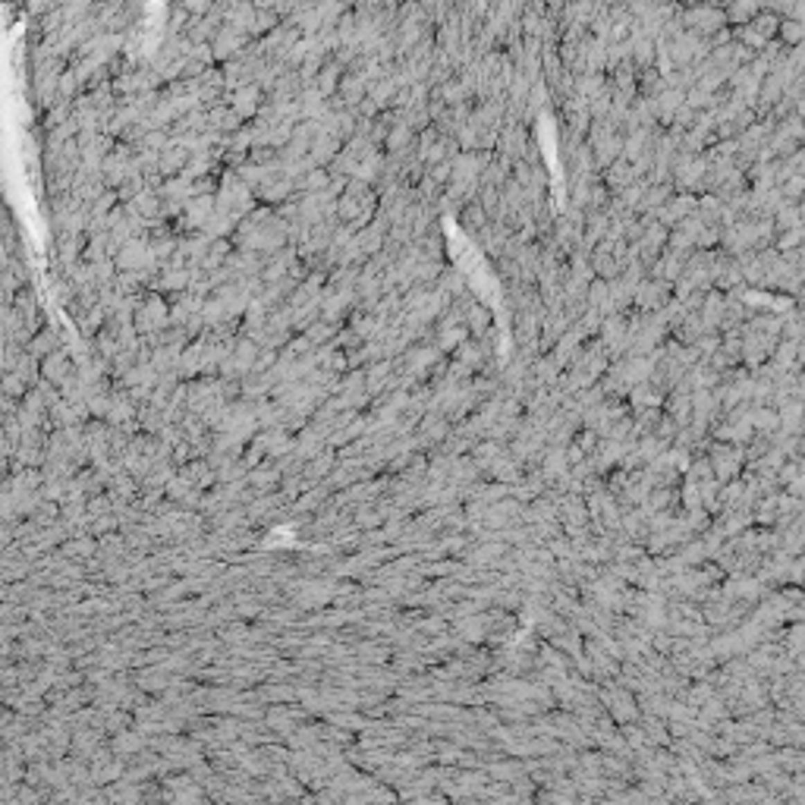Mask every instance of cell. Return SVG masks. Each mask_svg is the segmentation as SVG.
<instances>
[{"mask_svg": "<svg viewBox=\"0 0 805 805\" xmlns=\"http://www.w3.org/2000/svg\"><path fill=\"white\" fill-rule=\"evenodd\" d=\"M340 73H343V63H337V60H330L328 67L318 69V91L321 95H328V91L337 89V76Z\"/></svg>", "mask_w": 805, "mask_h": 805, "instance_id": "cell-5", "label": "cell"}, {"mask_svg": "<svg viewBox=\"0 0 805 805\" xmlns=\"http://www.w3.org/2000/svg\"><path fill=\"white\" fill-rule=\"evenodd\" d=\"M752 28H755L758 35H761L764 42H777V26H780V13H774L771 7H761L755 16H752L749 22Z\"/></svg>", "mask_w": 805, "mask_h": 805, "instance_id": "cell-3", "label": "cell"}, {"mask_svg": "<svg viewBox=\"0 0 805 805\" xmlns=\"http://www.w3.org/2000/svg\"><path fill=\"white\" fill-rule=\"evenodd\" d=\"M218 0H179V10H186L189 16H205L211 13V7Z\"/></svg>", "mask_w": 805, "mask_h": 805, "instance_id": "cell-8", "label": "cell"}, {"mask_svg": "<svg viewBox=\"0 0 805 805\" xmlns=\"http://www.w3.org/2000/svg\"><path fill=\"white\" fill-rule=\"evenodd\" d=\"M280 13L277 10H258L255 7V22H252V35H267L271 28H277L280 26Z\"/></svg>", "mask_w": 805, "mask_h": 805, "instance_id": "cell-6", "label": "cell"}, {"mask_svg": "<svg viewBox=\"0 0 805 805\" xmlns=\"http://www.w3.org/2000/svg\"><path fill=\"white\" fill-rule=\"evenodd\" d=\"M76 85H79V79H76V73H73V69H67V73L60 76V91H63V95H73V91H76Z\"/></svg>", "mask_w": 805, "mask_h": 805, "instance_id": "cell-10", "label": "cell"}, {"mask_svg": "<svg viewBox=\"0 0 805 805\" xmlns=\"http://www.w3.org/2000/svg\"><path fill=\"white\" fill-rule=\"evenodd\" d=\"M258 107V89H252V85H246L242 91H236V104H233V110H236V116H249L252 110Z\"/></svg>", "mask_w": 805, "mask_h": 805, "instance_id": "cell-7", "label": "cell"}, {"mask_svg": "<svg viewBox=\"0 0 805 805\" xmlns=\"http://www.w3.org/2000/svg\"><path fill=\"white\" fill-rule=\"evenodd\" d=\"M680 22L686 32L708 38V35L727 28V13L720 7H711V3H692V7H680Z\"/></svg>", "mask_w": 805, "mask_h": 805, "instance_id": "cell-1", "label": "cell"}, {"mask_svg": "<svg viewBox=\"0 0 805 805\" xmlns=\"http://www.w3.org/2000/svg\"><path fill=\"white\" fill-rule=\"evenodd\" d=\"M183 164H186V151L183 148H170L164 154V161H161V167H164V170H177V167H183Z\"/></svg>", "mask_w": 805, "mask_h": 805, "instance_id": "cell-9", "label": "cell"}, {"mask_svg": "<svg viewBox=\"0 0 805 805\" xmlns=\"http://www.w3.org/2000/svg\"><path fill=\"white\" fill-rule=\"evenodd\" d=\"M802 35H805L802 19H784V16H780V26H777L780 44H786V48H799V44H802Z\"/></svg>", "mask_w": 805, "mask_h": 805, "instance_id": "cell-4", "label": "cell"}, {"mask_svg": "<svg viewBox=\"0 0 805 805\" xmlns=\"http://www.w3.org/2000/svg\"><path fill=\"white\" fill-rule=\"evenodd\" d=\"M249 44V35L236 32L233 26H220L218 32L211 35V42H208V48L214 51V57L218 60H233V57L239 54V51Z\"/></svg>", "mask_w": 805, "mask_h": 805, "instance_id": "cell-2", "label": "cell"}]
</instances>
